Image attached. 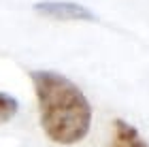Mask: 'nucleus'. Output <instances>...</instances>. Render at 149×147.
Wrapping results in <instances>:
<instances>
[{
  "instance_id": "1",
  "label": "nucleus",
  "mask_w": 149,
  "mask_h": 147,
  "mask_svg": "<svg viewBox=\"0 0 149 147\" xmlns=\"http://www.w3.org/2000/svg\"><path fill=\"white\" fill-rule=\"evenodd\" d=\"M30 79L45 134L60 145L79 143L92 124V107L81 88L56 70H32Z\"/></svg>"
},
{
  "instance_id": "2",
  "label": "nucleus",
  "mask_w": 149,
  "mask_h": 147,
  "mask_svg": "<svg viewBox=\"0 0 149 147\" xmlns=\"http://www.w3.org/2000/svg\"><path fill=\"white\" fill-rule=\"evenodd\" d=\"M34 11L56 22H96L98 19L92 9L70 0H43L34 4Z\"/></svg>"
},
{
  "instance_id": "3",
  "label": "nucleus",
  "mask_w": 149,
  "mask_h": 147,
  "mask_svg": "<svg viewBox=\"0 0 149 147\" xmlns=\"http://www.w3.org/2000/svg\"><path fill=\"white\" fill-rule=\"evenodd\" d=\"M113 141L109 147H149L147 141L139 134V130L132 124L124 122V119H115L113 122Z\"/></svg>"
},
{
  "instance_id": "4",
  "label": "nucleus",
  "mask_w": 149,
  "mask_h": 147,
  "mask_svg": "<svg viewBox=\"0 0 149 147\" xmlns=\"http://www.w3.org/2000/svg\"><path fill=\"white\" fill-rule=\"evenodd\" d=\"M17 111H19L17 98H13L11 94H4V92H0V124L11 122V119L17 115Z\"/></svg>"
}]
</instances>
